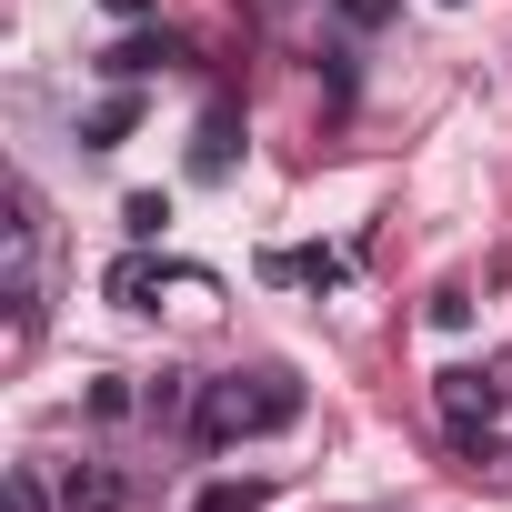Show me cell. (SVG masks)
Here are the masks:
<instances>
[{
	"label": "cell",
	"mask_w": 512,
	"mask_h": 512,
	"mask_svg": "<svg viewBox=\"0 0 512 512\" xmlns=\"http://www.w3.org/2000/svg\"><path fill=\"white\" fill-rule=\"evenodd\" d=\"M231 151H241V111H231V101H211V111H201V141H191V171H201V181H221V171H231Z\"/></svg>",
	"instance_id": "5"
},
{
	"label": "cell",
	"mask_w": 512,
	"mask_h": 512,
	"mask_svg": "<svg viewBox=\"0 0 512 512\" xmlns=\"http://www.w3.org/2000/svg\"><path fill=\"white\" fill-rule=\"evenodd\" d=\"M61 512H131V472L121 462H71L61 472Z\"/></svg>",
	"instance_id": "4"
},
{
	"label": "cell",
	"mask_w": 512,
	"mask_h": 512,
	"mask_svg": "<svg viewBox=\"0 0 512 512\" xmlns=\"http://www.w3.org/2000/svg\"><path fill=\"white\" fill-rule=\"evenodd\" d=\"M131 131H141V91H111V101L81 111V141H91V151H111V141H131Z\"/></svg>",
	"instance_id": "6"
},
{
	"label": "cell",
	"mask_w": 512,
	"mask_h": 512,
	"mask_svg": "<svg viewBox=\"0 0 512 512\" xmlns=\"http://www.w3.org/2000/svg\"><path fill=\"white\" fill-rule=\"evenodd\" d=\"M292 422H302V382L292 372H221L191 402L201 442H262V432H292Z\"/></svg>",
	"instance_id": "1"
},
{
	"label": "cell",
	"mask_w": 512,
	"mask_h": 512,
	"mask_svg": "<svg viewBox=\"0 0 512 512\" xmlns=\"http://www.w3.org/2000/svg\"><path fill=\"white\" fill-rule=\"evenodd\" d=\"M131 412H141L131 382H91V422H131Z\"/></svg>",
	"instance_id": "11"
},
{
	"label": "cell",
	"mask_w": 512,
	"mask_h": 512,
	"mask_svg": "<svg viewBox=\"0 0 512 512\" xmlns=\"http://www.w3.org/2000/svg\"><path fill=\"white\" fill-rule=\"evenodd\" d=\"M181 61H191L181 31H131V41H111L91 71H101V81H151V71H181Z\"/></svg>",
	"instance_id": "3"
},
{
	"label": "cell",
	"mask_w": 512,
	"mask_h": 512,
	"mask_svg": "<svg viewBox=\"0 0 512 512\" xmlns=\"http://www.w3.org/2000/svg\"><path fill=\"white\" fill-rule=\"evenodd\" d=\"M151 282H161V262H151V251H121V262H111V282H101V292H111V302H141Z\"/></svg>",
	"instance_id": "9"
},
{
	"label": "cell",
	"mask_w": 512,
	"mask_h": 512,
	"mask_svg": "<svg viewBox=\"0 0 512 512\" xmlns=\"http://www.w3.org/2000/svg\"><path fill=\"white\" fill-rule=\"evenodd\" d=\"M101 11H111V21H131V31H141V21H151V0H101Z\"/></svg>",
	"instance_id": "14"
},
{
	"label": "cell",
	"mask_w": 512,
	"mask_h": 512,
	"mask_svg": "<svg viewBox=\"0 0 512 512\" xmlns=\"http://www.w3.org/2000/svg\"><path fill=\"white\" fill-rule=\"evenodd\" d=\"M492 392H502V402H512V352H502V362H492Z\"/></svg>",
	"instance_id": "15"
},
{
	"label": "cell",
	"mask_w": 512,
	"mask_h": 512,
	"mask_svg": "<svg viewBox=\"0 0 512 512\" xmlns=\"http://www.w3.org/2000/svg\"><path fill=\"white\" fill-rule=\"evenodd\" d=\"M191 512H272V482H201Z\"/></svg>",
	"instance_id": "7"
},
{
	"label": "cell",
	"mask_w": 512,
	"mask_h": 512,
	"mask_svg": "<svg viewBox=\"0 0 512 512\" xmlns=\"http://www.w3.org/2000/svg\"><path fill=\"white\" fill-rule=\"evenodd\" d=\"M0 502H11V512H61V492H51L31 462H11V492H0Z\"/></svg>",
	"instance_id": "10"
},
{
	"label": "cell",
	"mask_w": 512,
	"mask_h": 512,
	"mask_svg": "<svg viewBox=\"0 0 512 512\" xmlns=\"http://www.w3.org/2000/svg\"><path fill=\"white\" fill-rule=\"evenodd\" d=\"M191 402H201V392H191V372H151V392H141V412H151V422H181Z\"/></svg>",
	"instance_id": "8"
},
{
	"label": "cell",
	"mask_w": 512,
	"mask_h": 512,
	"mask_svg": "<svg viewBox=\"0 0 512 512\" xmlns=\"http://www.w3.org/2000/svg\"><path fill=\"white\" fill-rule=\"evenodd\" d=\"M392 11H402V0H332V21H342V31H382Z\"/></svg>",
	"instance_id": "12"
},
{
	"label": "cell",
	"mask_w": 512,
	"mask_h": 512,
	"mask_svg": "<svg viewBox=\"0 0 512 512\" xmlns=\"http://www.w3.org/2000/svg\"><path fill=\"white\" fill-rule=\"evenodd\" d=\"M121 221H131V231H141V241H151V231H161V221H171V201H161V191H131V201H121Z\"/></svg>",
	"instance_id": "13"
},
{
	"label": "cell",
	"mask_w": 512,
	"mask_h": 512,
	"mask_svg": "<svg viewBox=\"0 0 512 512\" xmlns=\"http://www.w3.org/2000/svg\"><path fill=\"white\" fill-rule=\"evenodd\" d=\"M432 392H442V422H452V442H462L472 462H492V412H502L492 372H442Z\"/></svg>",
	"instance_id": "2"
}]
</instances>
